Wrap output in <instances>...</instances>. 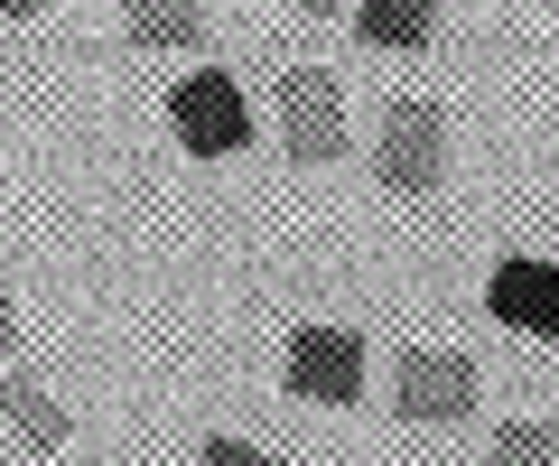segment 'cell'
Here are the masks:
<instances>
[{"label": "cell", "instance_id": "obj_1", "mask_svg": "<svg viewBox=\"0 0 559 466\" xmlns=\"http://www.w3.org/2000/svg\"><path fill=\"white\" fill-rule=\"evenodd\" d=\"M280 150L308 159V168L345 159V94H336L326 65H289L280 75Z\"/></svg>", "mask_w": 559, "mask_h": 466}, {"label": "cell", "instance_id": "obj_2", "mask_svg": "<svg viewBox=\"0 0 559 466\" xmlns=\"http://www.w3.org/2000/svg\"><path fill=\"white\" fill-rule=\"evenodd\" d=\"M373 168H382L392 196H429V187L448 178V122H439V103H392V112H382Z\"/></svg>", "mask_w": 559, "mask_h": 466}, {"label": "cell", "instance_id": "obj_3", "mask_svg": "<svg viewBox=\"0 0 559 466\" xmlns=\"http://www.w3.org/2000/svg\"><path fill=\"white\" fill-rule=\"evenodd\" d=\"M392 410L411 429H457V420H476V365L466 355H401V383H392Z\"/></svg>", "mask_w": 559, "mask_h": 466}, {"label": "cell", "instance_id": "obj_4", "mask_svg": "<svg viewBox=\"0 0 559 466\" xmlns=\"http://www.w3.org/2000/svg\"><path fill=\"white\" fill-rule=\"evenodd\" d=\"M280 383L299 392V402H355V392H364V336H355V326H299Z\"/></svg>", "mask_w": 559, "mask_h": 466}, {"label": "cell", "instance_id": "obj_5", "mask_svg": "<svg viewBox=\"0 0 559 466\" xmlns=\"http://www.w3.org/2000/svg\"><path fill=\"white\" fill-rule=\"evenodd\" d=\"M168 122H178V141L197 150V159H224V150L252 141V112H242L234 75H187L178 94H168Z\"/></svg>", "mask_w": 559, "mask_h": 466}, {"label": "cell", "instance_id": "obj_6", "mask_svg": "<svg viewBox=\"0 0 559 466\" xmlns=\"http://www.w3.org/2000/svg\"><path fill=\"white\" fill-rule=\"evenodd\" d=\"M485 308L522 336H559V262H532V252H503L495 280H485Z\"/></svg>", "mask_w": 559, "mask_h": 466}, {"label": "cell", "instance_id": "obj_7", "mask_svg": "<svg viewBox=\"0 0 559 466\" xmlns=\"http://www.w3.org/2000/svg\"><path fill=\"white\" fill-rule=\"evenodd\" d=\"M355 38L382 57H411L439 38V0H355Z\"/></svg>", "mask_w": 559, "mask_h": 466}, {"label": "cell", "instance_id": "obj_8", "mask_svg": "<svg viewBox=\"0 0 559 466\" xmlns=\"http://www.w3.org/2000/svg\"><path fill=\"white\" fill-rule=\"evenodd\" d=\"M121 28H131V47H150V57H178V47L205 38V0H121Z\"/></svg>", "mask_w": 559, "mask_h": 466}, {"label": "cell", "instance_id": "obj_9", "mask_svg": "<svg viewBox=\"0 0 559 466\" xmlns=\"http://www.w3.org/2000/svg\"><path fill=\"white\" fill-rule=\"evenodd\" d=\"M0 420L20 429V439L38 447V457H57V447H66V410L47 402V392L28 383V373H0Z\"/></svg>", "mask_w": 559, "mask_h": 466}, {"label": "cell", "instance_id": "obj_10", "mask_svg": "<svg viewBox=\"0 0 559 466\" xmlns=\"http://www.w3.org/2000/svg\"><path fill=\"white\" fill-rule=\"evenodd\" d=\"M485 466H559V429L550 420H503V439H495Z\"/></svg>", "mask_w": 559, "mask_h": 466}, {"label": "cell", "instance_id": "obj_11", "mask_svg": "<svg viewBox=\"0 0 559 466\" xmlns=\"http://www.w3.org/2000/svg\"><path fill=\"white\" fill-rule=\"evenodd\" d=\"M197 466H280V457H261V447H242V439H205Z\"/></svg>", "mask_w": 559, "mask_h": 466}, {"label": "cell", "instance_id": "obj_12", "mask_svg": "<svg viewBox=\"0 0 559 466\" xmlns=\"http://www.w3.org/2000/svg\"><path fill=\"white\" fill-rule=\"evenodd\" d=\"M10 345H20V318H10V299H0V355H10Z\"/></svg>", "mask_w": 559, "mask_h": 466}, {"label": "cell", "instance_id": "obj_13", "mask_svg": "<svg viewBox=\"0 0 559 466\" xmlns=\"http://www.w3.org/2000/svg\"><path fill=\"white\" fill-rule=\"evenodd\" d=\"M0 10H10V20H38V10H47V0H0Z\"/></svg>", "mask_w": 559, "mask_h": 466}, {"label": "cell", "instance_id": "obj_14", "mask_svg": "<svg viewBox=\"0 0 559 466\" xmlns=\"http://www.w3.org/2000/svg\"><path fill=\"white\" fill-rule=\"evenodd\" d=\"M308 10H318V20H336V10H345V0H308Z\"/></svg>", "mask_w": 559, "mask_h": 466}]
</instances>
